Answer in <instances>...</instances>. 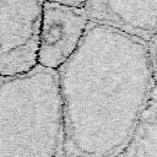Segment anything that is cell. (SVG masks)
<instances>
[{"mask_svg":"<svg viewBox=\"0 0 157 157\" xmlns=\"http://www.w3.org/2000/svg\"><path fill=\"white\" fill-rule=\"evenodd\" d=\"M88 25L83 7H69L63 1H43L38 66L58 71L76 53Z\"/></svg>","mask_w":157,"mask_h":157,"instance_id":"277c9868","label":"cell"},{"mask_svg":"<svg viewBox=\"0 0 157 157\" xmlns=\"http://www.w3.org/2000/svg\"><path fill=\"white\" fill-rule=\"evenodd\" d=\"M58 71L0 77V157H64Z\"/></svg>","mask_w":157,"mask_h":157,"instance_id":"7a4b0ae2","label":"cell"},{"mask_svg":"<svg viewBox=\"0 0 157 157\" xmlns=\"http://www.w3.org/2000/svg\"><path fill=\"white\" fill-rule=\"evenodd\" d=\"M85 12L92 23L110 27L141 42L157 32V1H86Z\"/></svg>","mask_w":157,"mask_h":157,"instance_id":"5b68a950","label":"cell"},{"mask_svg":"<svg viewBox=\"0 0 157 157\" xmlns=\"http://www.w3.org/2000/svg\"><path fill=\"white\" fill-rule=\"evenodd\" d=\"M43 1H0V77L23 75L38 66Z\"/></svg>","mask_w":157,"mask_h":157,"instance_id":"3957f363","label":"cell"},{"mask_svg":"<svg viewBox=\"0 0 157 157\" xmlns=\"http://www.w3.org/2000/svg\"><path fill=\"white\" fill-rule=\"evenodd\" d=\"M101 26V25H99ZM101 26L98 48L93 23L85 49L59 70L64 117V157H113L130 137L150 87V60L144 42Z\"/></svg>","mask_w":157,"mask_h":157,"instance_id":"6da1fadb","label":"cell"}]
</instances>
